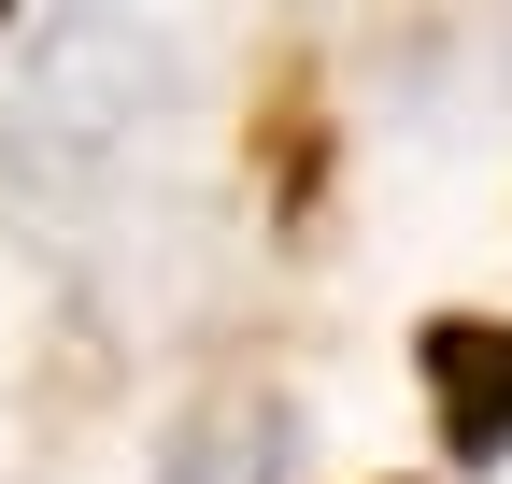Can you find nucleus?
I'll return each instance as SVG.
<instances>
[{"instance_id": "obj_1", "label": "nucleus", "mask_w": 512, "mask_h": 484, "mask_svg": "<svg viewBox=\"0 0 512 484\" xmlns=\"http://www.w3.org/2000/svg\"><path fill=\"white\" fill-rule=\"evenodd\" d=\"M299 399L271 371H214L200 399L171 413V442H157V484H299Z\"/></svg>"}, {"instance_id": "obj_2", "label": "nucleus", "mask_w": 512, "mask_h": 484, "mask_svg": "<svg viewBox=\"0 0 512 484\" xmlns=\"http://www.w3.org/2000/svg\"><path fill=\"white\" fill-rule=\"evenodd\" d=\"M413 371H427V428L456 470L512 456V314H427L413 328Z\"/></svg>"}, {"instance_id": "obj_3", "label": "nucleus", "mask_w": 512, "mask_h": 484, "mask_svg": "<svg viewBox=\"0 0 512 484\" xmlns=\"http://www.w3.org/2000/svg\"><path fill=\"white\" fill-rule=\"evenodd\" d=\"M256 186H271V228H313L328 214V86L299 72H271V100H256Z\"/></svg>"}, {"instance_id": "obj_4", "label": "nucleus", "mask_w": 512, "mask_h": 484, "mask_svg": "<svg viewBox=\"0 0 512 484\" xmlns=\"http://www.w3.org/2000/svg\"><path fill=\"white\" fill-rule=\"evenodd\" d=\"M0 29H15V0H0Z\"/></svg>"}]
</instances>
